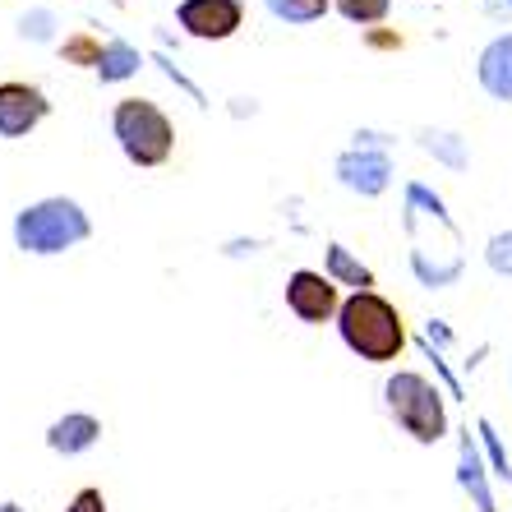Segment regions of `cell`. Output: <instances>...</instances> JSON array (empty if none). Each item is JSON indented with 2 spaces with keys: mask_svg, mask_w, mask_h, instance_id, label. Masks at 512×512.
Returning <instances> with one entry per match:
<instances>
[{
  "mask_svg": "<svg viewBox=\"0 0 512 512\" xmlns=\"http://www.w3.org/2000/svg\"><path fill=\"white\" fill-rule=\"evenodd\" d=\"M333 176L342 190L360 194V199H379L393 185V157L388 148H346L333 162Z\"/></svg>",
  "mask_w": 512,
  "mask_h": 512,
  "instance_id": "obj_7",
  "label": "cell"
},
{
  "mask_svg": "<svg viewBox=\"0 0 512 512\" xmlns=\"http://www.w3.org/2000/svg\"><path fill=\"white\" fill-rule=\"evenodd\" d=\"M365 47L370 51H402V33H397V28H365Z\"/></svg>",
  "mask_w": 512,
  "mask_h": 512,
  "instance_id": "obj_22",
  "label": "cell"
},
{
  "mask_svg": "<svg viewBox=\"0 0 512 512\" xmlns=\"http://www.w3.org/2000/svg\"><path fill=\"white\" fill-rule=\"evenodd\" d=\"M51 116V102L37 84L5 79L0 84V139H28Z\"/></svg>",
  "mask_w": 512,
  "mask_h": 512,
  "instance_id": "obj_8",
  "label": "cell"
},
{
  "mask_svg": "<svg viewBox=\"0 0 512 512\" xmlns=\"http://www.w3.org/2000/svg\"><path fill=\"white\" fill-rule=\"evenodd\" d=\"M323 273L333 277L337 286H351V291H374V268L360 263L342 240H328V245H323Z\"/></svg>",
  "mask_w": 512,
  "mask_h": 512,
  "instance_id": "obj_12",
  "label": "cell"
},
{
  "mask_svg": "<svg viewBox=\"0 0 512 512\" xmlns=\"http://www.w3.org/2000/svg\"><path fill=\"white\" fill-rule=\"evenodd\" d=\"M102 51H107V42L93 37L88 28H79V33H70L60 42V60H65V65H79V70H97V65H102Z\"/></svg>",
  "mask_w": 512,
  "mask_h": 512,
  "instance_id": "obj_16",
  "label": "cell"
},
{
  "mask_svg": "<svg viewBox=\"0 0 512 512\" xmlns=\"http://www.w3.org/2000/svg\"><path fill=\"white\" fill-rule=\"evenodd\" d=\"M337 333L351 356L370 360V365H393L406 346L402 310L379 291H351L337 310Z\"/></svg>",
  "mask_w": 512,
  "mask_h": 512,
  "instance_id": "obj_1",
  "label": "cell"
},
{
  "mask_svg": "<svg viewBox=\"0 0 512 512\" xmlns=\"http://www.w3.org/2000/svg\"><path fill=\"white\" fill-rule=\"evenodd\" d=\"M111 139L120 143L125 162L139 171L167 167L171 153H176V125L148 97H120L111 107Z\"/></svg>",
  "mask_w": 512,
  "mask_h": 512,
  "instance_id": "obj_2",
  "label": "cell"
},
{
  "mask_svg": "<svg viewBox=\"0 0 512 512\" xmlns=\"http://www.w3.org/2000/svg\"><path fill=\"white\" fill-rule=\"evenodd\" d=\"M88 236H93V222H88L84 203L65 199V194L28 203L24 213L14 217V245L24 254H37V259L74 250V245H84Z\"/></svg>",
  "mask_w": 512,
  "mask_h": 512,
  "instance_id": "obj_3",
  "label": "cell"
},
{
  "mask_svg": "<svg viewBox=\"0 0 512 512\" xmlns=\"http://www.w3.org/2000/svg\"><path fill=\"white\" fill-rule=\"evenodd\" d=\"M476 79L485 88V97L494 102H512V33L489 37L476 56Z\"/></svg>",
  "mask_w": 512,
  "mask_h": 512,
  "instance_id": "obj_9",
  "label": "cell"
},
{
  "mask_svg": "<svg viewBox=\"0 0 512 512\" xmlns=\"http://www.w3.org/2000/svg\"><path fill=\"white\" fill-rule=\"evenodd\" d=\"M416 143L425 148L429 157H439L443 167L466 171V143H462V134H453V130H420Z\"/></svg>",
  "mask_w": 512,
  "mask_h": 512,
  "instance_id": "obj_14",
  "label": "cell"
},
{
  "mask_svg": "<svg viewBox=\"0 0 512 512\" xmlns=\"http://www.w3.org/2000/svg\"><path fill=\"white\" fill-rule=\"evenodd\" d=\"M176 24L194 42H227L245 28V5L240 0H180Z\"/></svg>",
  "mask_w": 512,
  "mask_h": 512,
  "instance_id": "obj_6",
  "label": "cell"
},
{
  "mask_svg": "<svg viewBox=\"0 0 512 512\" xmlns=\"http://www.w3.org/2000/svg\"><path fill=\"white\" fill-rule=\"evenodd\" d=\"M457 485L471 494V503H476L480 512H499L494 489H489V466H485V457H480V443L471 439V429H466L462 443H457Z\"/></svg>",
  "mask_w": 512,
  "mask_h": 512,
  "instance_id": "obj_11",
  "label": "cell"
},
{
  "mask_svg": "<svg viewBox=\"0 0 512 512\" xmlns=\"http://www.w3.org/2000/svg\"><path fill=\"white\" fill-rule=\"evenodd\" d=\"M51 28H56V19H51L47 10H33V14H24V19H19V33H24L28 42H47Z\"/></svg>",
  "mask_w": 512,
  "mask_h": 512,
  "instance_id": "obj_20",
  "label": "cell"
},
{
  "mask_svg": "<svg viewBox=\"0 0 512 512\" xmlns=\"http://www.w3.org/2000/svg\"><path fill=\"white\" fill-rule=\"evenodd\" d=\"M476 439H480V448H485V457H489V476H499V480H508L512 485V462H508V453H503L499 434H494V420H480Z\"/></svg>",
  "mask_w": 512,
  "mask_h": 512,
  "instance_id": "obj_18",
  "label": "cell"
},
{
  "mask_svg": "<svg viewBox=\"0 0 512 512\" xmlns=\"http://www.w3.org/2000/svg\"><path fill=\"white\" fill-rule=\"evenodd\" d=\"M0 512H28V508H19V503H0Z\"/></svg>",
  "mask_w": 512,
  "mask_h": 512,
  "instance_id": "obj_23",
  "label": "cell"
},
{
  "mask_svg": "<svg viewBox=\"0 0 512 512\" xmlns=\"http://www.w3.org/2000/svg\"><path fill=\"white\" fill-rule=\"evenodd\" d=\"M139 70H143V51L134 42H125V37H111L107 51H102V65H97V79L102 84H125Z\"/></svg>",
  "mask_w": 512,
  "mask_h": 512,
  "instance_id": "obj_13",
  "label": "cell"
},
{
  "mask_svg": "<svg viewBox=\"0 0 512 512\" xmlns=\"http://www.w3.org/2000/svg\"><path fill=\"white\" fill-rule=\"evenodd\" d=\"M383 406L402 434L420 443V448H434V443L448 434V406H443V388L429 383L416 370H397L383 383Z\"/></svg>",
  "mask_w": 512,
  "mask_h": 512,
  "instance_id": "obj_4",
  "label": "cell"
},
{
  "mask_svg": "<svg viewBox=\"0 0 512 512\" xmlns=\"http://www.w3.org/2000/svg\"><path fill=\"white\" fill-rule=\"evenodd\" d=\"M97 439H102V420H97L93 411H65V416L51 420V429H47V448L60 457L88 453V448H97Z\"/></svg>",
  "mask_w": 512,
  "mask_h": 512,
  "instance_id": "obj_10",
  "label": "cell"
},
{
  "mask_svg": "<svg viewBox=\"0 0 512 512\" xmlns=\"http://www.w3.org/2000/svg\"><path fill=\"white\" fill-rule=\"evenodd\" d=\"M286 310L296 314L300 323L310 328H323V323H337V310H342V291L328 273H314V268H296L286 277Z\"/></svg>",
  "mask_w": 512,
  "mask_h": 512,
  "instance_id": "obj_5",
  "label": "cell"
},
{
  "mask_svg": "<svg viewBox=\"0 0 512 512\" xmlns=\"http://www.w3.org/2000/svg\"><path fill=\"white\" fill-rule=\"evenodd\" d=\"M328 10H333V0H268V14L277 24H291V28L319 24Z\"/></svg>",
  "mask_w": 512,
  "mask_h": 512,
  "instance_id": "obj_15",
  "label": "cell"
},
{
  "mask_svg": "<svg viewBox=\"0 0 512 512\" xmlns=\"http://www.w3.org/2000/svg\"><path fill=\"white\" fill-rule=\"evenodd\" d=\"M65 512H107V494H102L97 485H84L70 499V508H65Z\"/></svg>",
  "mask_w": 512,
  "mask_h": 512,
  "instance_id": "obj_21",
  "label": "cell"
},
{
  "mask_svg": "<svg viewBox=\"0 0 512 512\" xmlns=\"http://www.w3.org/2000/svg\"><path fill=\"white\" fill-rule=\"evenodd\" d=\"M333 10L356 28H379L393 14V0H333Z\"/></svg>",
  "mask_w": 512,
  "mask_h": 512,
  "instance_id": "obj_17",
  "label": "cell"
},
{
  "mask_svg": "<svg viewBox=\"0 0 512 512\" xmlns=\"http://www.w3.org/2000/svg\"><path fill=\"white\" fill-rule=\"evenodd\" d=\"M485 263L494 277H512V231H494L485 240Z\"/></svg>",
  "mask_w": 512,
  "mask_h": 512,
  "instance_id": "obj_19",
  "label": "cell"
}]
</instances>
